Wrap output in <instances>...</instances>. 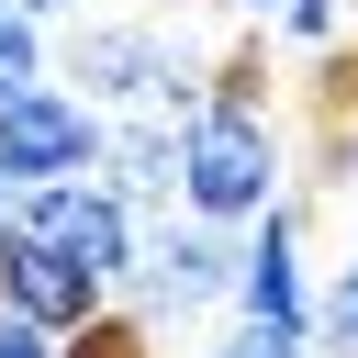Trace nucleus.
I'll use <instances>...</instances> for the list:
<instances>
[{
    "mask_svg": "<svg viewBox=\"0 0 358 358\" xmlns=\"http://www.w3.org/2000/svg\"><path fill=\"white\" fill-rule=\"evenodd\" d=\"M280 179H291V134H280V112L246 90V67H224V78L201 90V112L179 123V213L246 235V224L280 201Z\"/></svg>",
    "mask_w": 358,
    "mask_h": 358,
    "instance_id": "obj_1",
    "label": "nucleus"
},
{
    "mask_svg": "<svg viewBox=\"0 0 358 358\" xmlns=\"http://www.w3.org/2000/svg\"><path fill=\"white\" fill-rule=\"evenodd\" d=\"M56 67H67V90H90V101H134V112H168V123H190L201 90H213V67H201L168 22H78Z\"/></svg>",
    "mask_w": 358,
    "mask_h": 358,
    "instance_id": "obj_2",
    "label": "nucleus"
},
{
    "mask_svg": "<svg viewBox=\"0 0 358 358\" xmlns=\"http://www.w3.org/2000/svg\"><path fill=\"white\" fill-rule=\"evenodd\" d=\"M101 134H112V112L90 101V90H56V78H34V90H11L0 101V179H90L101 168Z\"/></svg>",
    "mask_w": 358,
    "mask_h": 358,
    "instance_id": "obj_3",
    "label": "nucleus"
},
{
    "mask_svg": "<svg viewBox=\"0 0 358 358\" xmlns=\"http://www.w3.org/2000/svg\"><path fill=\"white\" fill-rule=\"evenodd\" d=\"M134 313L145 324H190V313H213V302H235V235L224 224H190V213H157L145 224V257H134Z\"/></svg>",
    "mask_w": 358,
    "mask_h": 358,
    "instance_id": "obj_4",
    "label": "nucleus"
},
{
    "mask_svg": "<svg viewBox=\"0 0 358 358\" xmlns=\"http://www.w3.org/2000/svg\"><path fill=\"white\" fill-rule=\"evenodd\" d=\"M22 235L67 246L101 291H123V280H134V257H145V213H123L101 179H34V190H22Z\"/></svg>",
    "mask_w": 358,
    "mask_h": 358,
    "instance_id": "obj_5",
    "label": "nucleus"
},
{
    "mask_svg": "<svg viewBox=\"0 0 358 358\" xmlns=\"http://www.w3.org/2000/svg\"><path fill=\"white\" fill-rule=\"evenodd\" d=\"M112 291L67 257V246H45V235H0V313H22V324H45V336H78L90 313H101Z\"/></svg>",
    "mask_w": 358,
    "mask_h": 358,
    "instance_id": "obj_6",
    "label": "nucleus"
},
{
    "mask_svg": "<svg viewBox=\"0 0 358 358\" xmlns=\"http://www.w3.org/2000/svg\"><path fill=\"white\" fill-rule=\"evenodd\" d=\"M235 313L246 324H313V268H302V213L268 201L235 246Z\"/></svg>",
    "mask_w": 358,
    "mask_h": 358,
    "instance_id": "obj_7",
    "label": "nucleus"
},
{
    "mask_svg": "<svg viewBox=\"0 0 358 358\" xmlns=\"http://www.w3.org/2000/svg\"><path fill=\"white\" fill-rule=\"evenodd\" d=\"M123 213H179V123L168 112H134L101 134V168H90Z\"/></svg>",
    "mask_w": 358,
    "mask_h": 358,
    "instance_id": "obj_8",
    "label": "nucleus"
},
{
    "mask_svg": "<svg viewBox=\"0 0 358 358\" xmlns=\"http://www.w3.org/2000/svg\"><path fill=\"white\" fill-rule=\"evenodd\" d=\"M313 347H324V358H358V257L324 268V291H313Z\"/></svg>",
    "mask_w": 358,
    "mask_h": 358,
    "instance_id": "obj_9",
    "label": "nucleus"
},
{
    "mask_svg": "<svg viewBox=\"0 0 358 358\" xmlns=\"http://www.w3.org/2000/svg\"><path fill=\"white\" fill-rule=\"evenodd\" d=\"M56 358H157V347H145V313H112L101 302L78 336H56Z\"/></svg>",
    "mask_w": 358,
    "mask_h": 358,
    "instance_id": "obj_10",
    "label": "nucleus"
},
{
    "mask_svg": "<svg viewBox=\"0 0 358 358\" xmlns=\"http://www.w3.org/2000/svg\"><path fill=\"white\" fill-rule=\"evenodd\" d=\"M56 56H45V22H22V11H0V101L11 90H34Z\"/></svg>",
    "mask_w": 358,
    "mask_h": 358,
    "instance_id": "obj_11",
    "label": "nucleus"
},
{
    "mask_svg": "<svg viewBox=\"0 0 358 358\" xmlns=\"http://www.w3.org/2000/svg\"><path fill=\"white\" fill-rule=\"evenodd\" d=\"M246 22H268V34H291V45H336V0H235Z\"/></svg>",
    "mask_w": 358,
    "mask_h": 358,
    "instance_id": "obj_12",
    "label": "nucleus"
},
{
    "mask_svg": "<svg viewBox=\"0 0 358 358\" xmlns=\"http://www.w3.org/2000/svg\"><path fill=\"white\" fill-rule=\"evenodd\" d=\"M213 358H313V324H246V313H235V336H224Z\"/></svg>",
    "mask_w": 358,
    "mask_h": 358,
    "instance_id": "obj_13",
    "label": "nucleus"
},
{
    "mask_svg": "<svg viewBox=\"0 0 358 358\" xmlns=\"http://www.w3.org/2000/svg\"><path fill=\"white\" fill-rule=\"evenodd\" d=\"M0 358H56V336H45V324H22V313H0Z\"/></svg>",
    "mask_w": 358,
    "mask_h": 358,
    "instance_id": "obj_14",
    "label": "nucleus"
},
{
    "mask_svg": "<svg viewBox=\"0 0 358 358\" xmlns=\"http://www.w3.org/2000/svg\"><path fill=\"white\" fill-rule=\"evenodd\" d=\"M324 157H336V190L358 201V123H336V145H324Z\"/></svg>",
    "mask_w": 358,
    "mask_h": 358,
    "instance_id": "obj_15",
    "label": "nucleus"
},
{
    "mask_svg": "<svg viewBox=\"0 0 358 358\" xmlns=\"http://www.w3.org/2000/svg\"><path fill=\"white\" fill-rule=\"evenodd\" d=\"M0 11H22V22H45V34H56V22H78V0H0Z\"/></svg>",
    "mask_w": 358,
    "mask_h": 358,
    "instance_id": "obj_16",
    "label": "nucleus"
},
{
    "mask_svg": "<svg viewBox=\"0 0 358 358\" xmlns=\"http://www.w3.org/2000/svg\"><path fill=\"white\" fill-rule=\"evenodd\" d=\"M11 224H22V179H0V235H11Z\"/></svg>",
    "mask_w": 358,
    "mask_h": 358,
    "instance_id": "obj_17",
    "label": "nucleus"
}]
</instances>
